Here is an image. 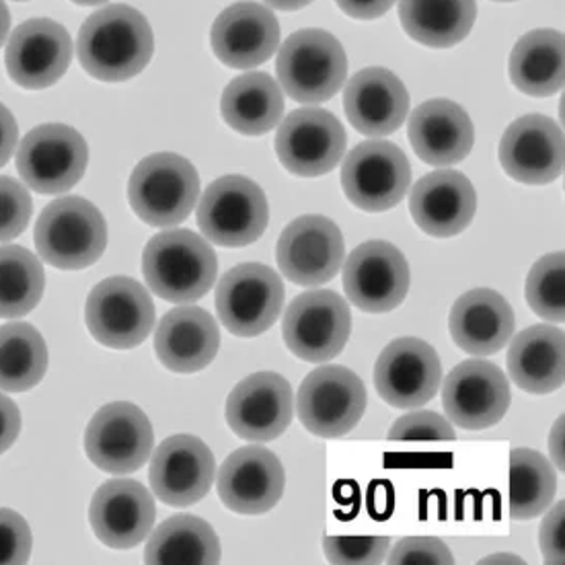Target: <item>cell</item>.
Instances as JSON below:
<instances>
[{
  "mask_svg": "<svg viewBox=\"0 0 565 565\" xmlns=\"http://www.w3.org/2000/svg\"><path fill=\"white\" fill-rule=\"evenodd\" d=\"M443 379L440 358L430 343L399 338L388 343L374 364V387L397 409H416L434 399Z\"/></svg>",
  "mask_w": 565,
  "mask_h": 565,
  "instance_id": "d6986e66",
  "label": "cell"
},
{
  "mask_svg": "<svg viewBox=\"0 0 565 565\" xmlns=\"http://www.w3.org/2000/svg\"><path fill=\"white\" fill-rule=\"evenodd\" d=\"M152 447V424L135 403H107L93 416L85 431L89 461L111 476H130L142 469Z\"/></svg>",
  "mask_w": 565,
  "mask_h": 565,
  "instance_id": "7c38bea8",
  "label": "cell"
},
{
  "mask_svg": "<svg viewBox=\"0 0 565 565\" xmlns=\"http://www.w3.org/2000/svg\"><path fill=\"white\" fill-rule=\"evenodd\" d=\"M47 371V345L30 323L0 328V388L23 393L40 385Z\"/></svg>",
  "mask_w": 565,
  "mask_h": 565,
  "instance_id": "8d00e7d4",
  "label": "cell"
},
{
  "mask_svg": "<svg viewBox=\"0 0 565 565\" xmlns=\"http://www.w3.org/2000/svg\"><path fill=\"white\" fill-rule=\"evenodd\" d=\"M76 4H83V7H95V4H102V2H107V0H73Z\"/></svg>",
  "mask_w": 565,
  "mask_h": 565,
  "instance_id": "db71d44e",
  "label": "cell"
},
{
  "mask_svg": "<svg viewBox=\"0 0 565 565\" xmlns=\"http://www.w3.org/2000/svg\"><path fill=\"white\" fill-rule=\"evenodd\" d=\"M498 2H512V0H498Z\"/></svg>",
  "mask_w": 565,
  "mask_h": 565,
  "instance_id": "11a10c76",
  "label": "cell"
},
{
  "mask_svg": "<svg viewBox=\"0 0 565 565\" xmlns=\"http://www.w3.org/2000/svg\"><path fill=\"white\" fill-rule=\"evenodd\" d=\"M76 50L83 68L93 78L119 83L149 66L154 38L140 11L128 4H111L85 21Z\"/></svg>",
  "mask_w": 565,
  "mask_h": 565,
  "instance_id": "6da1fadb",
  "label": "cell"
},
{
  "mask_svg": "<svg viewBox=\"0 0 565 565\" xmlns=\"http://www.w3.org/2000/svg\"><path fill=\"white\" fill-rule=\"evenodd\" d=\"M264 2H268L269 7L280 9V11H298L307 4H311L312 0H264Z\"/></svg>",
  "mask_w": 565,
  "mask_h": 565,
  "instance_id": "f907efd6",
  "label": "cell"
},
{
  "mask_svg": "<svg viewBox=\"0 0 565 565\" xmlns=\"http://www.w3.org/2000/svg\"><path fill=\"white\" fill-rule=\"evenodd\" d=\"M510 78L516 89L533 97H550L564 89V33L535 30L514 45Z\"/></svg>",
  "mask_w": 565,
  "mask_h": 565,
  "instance_id": "1f68e13d",
  "label": "cell"
},
{
  "mask_svg": "<svg viewBox=\"0 0 565 565\" xmlns=\"http://www.w3.org/2000/svg\"><path fill=\"white\" fill-rule=\"evenodd\" d=\"M292 416V387L278 372H255L243 379L226 399V424L238 438L249 443L280 438Z\"/></svg>",
  "mask_w": 565,
  "mask_h": 565,
  "instance_id": "e0dca14e",
  "label": "cell"
},
{
  "mask_svg": "<svg viewBox=\"0 0 565 565\" xmlns=\"http://www.w3.org/2000/svg\"><path fill=\"white\" fill-rule=\"evenodd\" d=\"M89 163L85 138L64 124L33 128L17 150V171L38 194H64L83 179Z\"/></svg>",
  "mask_w": 565,
  "mask_h": 565,
  "instance_id": "ba28073f",
  "label": "cell"
},
{
  "mask_svg": "<svg viewBox=\"0 0 565 565\" xmlns=\"http://www.w3.org/2000/svg\"><path fill=\"white\" fill-rule=\"evenodd\" d=\"M216 477V461L204 440L175 434L163 440L150 461V488L167 507H194L206 498Z\"/></svg>",
  "mask_w": 565,
  "mask_h": 565,
  "instance_id": "ac0fdd59",
  "label": "cell"
},
{
  "mask_svg": "<svg viewBox=\"0 0 565 565\" xmlns=\"http://www.w3.org/2000/svg\"><path fill=\"white\" fill-rule=\"evenodd\" d=\"M564 416L559 417L557 422H555V426H553V430H551L550 438V448H551V459L555 462V467L559 469V471H564L565 462H564Z\"/></svg>",
  "mask_w": 565,
  "mask_h": 565,
  "instance_id": "681fc988",
  "label": "cell"
},
{
  "mask_svg": "<svg viewBox=\"0 0 565 565\" xmlns=\"http://www.w3.org/2000/svg\"><path fill=\"white\" fill-rule=\"evenodd\" d=\"M508 372L516 387L547 395L564 387V329L533 326L521 331L508 350Z\"/></svg>",
  "mask_w": 565,
  "mask_h": 565,
  "instance_id": "4dcf8cb0",
  "label": "cell"
},
{
  "mask_svg": "<svg viewBox=\"0 0 565 565\" xmlns=\"http://www.w3.org/2000/svg\"><path fill=\"white\" fill-rule=\"evenodd\" d=\"M388 536H326L323 551L329 564L379 565L387 557Z\"/></svg>",
  "mask_w": 565,
  "mask_h": 565,
  "instance_id": "ab89813d",
  "label": "cell"
},
{
  "mask_svg": "<svg viewBox=\"0 0 565 565\" xmlns=\"http://www.w3.org/2000/svg\"><path fill=\"white\" fill-rule=\"evenodd\" d=\"M343 109L358 132L388 136L407 118L409 95L402 78L387 68H364L348 83Z\"/></svg>",
  "mask_w": 565,
  "mask_h": 565,
  "instance_id": "83f0119b",
  "label": "cell"
},
{
  "mask_svg": "<svg viewBox=\"0 0 565 565\" xmlns=\"http://www.w3.org/2000/svg\"><path fill=\"white\" fill-rule=\"evenodd\" d=\"M142 274L150 290L167 302H194L216 282L218 257L192 231H163L145 247Z\"/></svg>",
  "mask_w": 565,
  "mask_h": 565,
  "instance_id": "7a4b0ae2",
  "label": "cell"
},
{
  "mask_svg": "<svg viewBox=\"0 0 565 565\" xmlns=\"http://www.w3.org/2000/svg\"><path fill=\"white\" fill-rule=\"evenodd\" d=\"M565 502L551 508L547 516L543 519L539 541H541V553L545 562L551 565H564V541H565Z\"/></svg>",
  "mask_w": 565,
  "mask_h": 565,
  "instance_id": "f6af8a7d",
  "label": "cell"
},
{
  "mask_svg": "<svg viewBox=\"0 0 565 565\" xmlns=\"http://www.w3.org/2000/svg\"><path fill=\"white\" fill-rule=\"evenodd\" d=\"M31 531L25 519L0 508V565L25 564L30 559Z\"/></svg>",
  "mask_w": 565,
  "mask_h": 565,
  "instance_id": "ee69618b",
  "label": "cell"
},
{
  "mask_svg": "<svg viewBox=\"0 0 565 565\" xmlns=\"http://www.w3.org/2000/svg\"><path fill=\"white\" fill-rule=\"evenodd\" d=\"M343 290L360 311H393L407 297L409 266L402 252L387 241L362 243L345 262Z\"/></svg>",
  "mask_w": 565,
  "mask_h": 565,
  "instance_id": "9a60e30c",
  "label": "cell"
},
{
  "mask_svg": "<svg viewBox=\"0 0 565 565\" xmlns=\"http://www.w3.org/2000/svg\"><path fill=\"white\" fill-rule=\"evenodd\" d=\"M154 302L147 288L126 276H114L90 290L85 321L90 335L107 348L132 350L154 329Z\"/></svg>",
  "mask_w": 565,
  "mask_h": 565,
  "instance_id": "9c48e42d",
  "label": "cell"
},
{
  "mask_svg": "<svg viewBox=\"0 0 565 565\" xmlns=\"http://www.w3.org/2000/svg\"><path fill=\"white\" fill-rule=\"evenodd\" d=\"M512 402L507 374L493 362L465 360L455 366L443 388V407L465 430H486L507 416Z\"/></svg>",
  "mask_w": 565,
  "mask_h": 565,
  "instance_id": "ffe728a7",
  "label": "cell"
},
{
  "mask_svg": "<svg viewBox=\"0 0 565 565\" xmlns=\"http://www.w3.org/2000/svg\"><path fill=\"white\" fill-rule=\"evenodd\" d=\"M348 136L326 109L305 107L286 119L276 135V154L298 178H319L342 163Z\"/></svg>",
  "mask_w": 565,
  "mask_h": 565,
  "instance_id": "5bb4252c",
  "label": "cell"
},
{
  "mask_svg": "<svg viewBox=\"0 0 565 565\" xmlns=\"http://www.w3.org/2000/svg\"><path fill=\"white\" fill-rule=\"evenodd\" d=\"M345 15L354 19H379L385 15L388 9L395 4V0H335Z\"/></svg>",
  "mask_w": 565,
  "mask_h": 565,
  "instance_id": "7dc6e473",
  "label": "cell"
},
{
  "mask_svg": "<svg viewBox=\"0 0 565 565\" xmlns=\"http://www.w3.org/2000/svg\"><path fill=\"white\" fill-rule=\"evenodd\" d=\"M21 431V412L13 399L0 393V455L15 445Z\"/></svg>",
  "mask_w": 565,
  "mask_h": 565,
  "instance_id": "bcb514c9",
  "label": "cell"
},
{
  "mask_svg": "<svg viewBox=\"0 0 565 565\" xmlns=\"http://www.w3.org/2000/svg\"><path fill=\"white\" fill-rule=\"evenodd\" d=\"M557 491L555 469L539 450L514 448L510 452L508 514L512 521H533L551 507Z\"/></svg>",
  "mask_w": 565,
  "mask_h": 565,
  "instance_id": "d590c367",
  "label": "cell"
},
{
  "mask_svg": "<svg viewBox=\"0 0 565 565\" xmlns=\"http://www.w3.org/2000/svg\"><path fill=\"white\" fill-rule=\"evenodd\" d=\"M403 30L412 40L430 47L462 42L476 23V0H402Z\"/></svg>",
  "mask_w": 565,
  "mask_h": 565,
  "instance_id": "e575fe53",
  "label": "cell"
},
{
  "mask_svg": "<svg viewBox=\"0 0 565 565\" xmlns=\"http://www.w3.org/2000/svg\"><path fill=\"white\" fill-rule=\"evenodd\" d=\"M385 562L388 565H450L455 564V557L436 536H405Z\"/></svg>",
  "mask_w": 565,
  "mask_h": 565,
  "instance_id": "7bdbcfd3",
  "label": "cell"
},
{
  "mask_svg": "<svg viewBox=\"0 0 565 565\" xmlns=\"http://www.w3.org/2000/svg\"><path fill=\"white\" fill-rule=\"evenodd\" d=\"M210 44L231 68H254L268 62L280 45V23L264 4L237 2L216 17Z\"/></svg>",
  "mask_w": 565,
  "mask_h": 565,
  "instance_id": "d4e9b609",
  "label": "cell"
},
{
  "mask_svg": "<svg viewBox=\"0 0 565 565\" xmlns=\"http://www.w3.org/2000/svg\"><path fill=\"white\" fill-rule=\"evenodd\" d=\"M218 495L237 514H266L284 495L286 473L266 447H243L226 457L218 473Z\"/></svg>",
  "mask_w": 565,
  "mask_h": 565,
  "instance_id": "cb8c5ba5",
  "label": "cell"
},
{
  "mask_svg": "<svg viewBox=\"0 0 565 565\" xmlns=\"http://www.w3.org/2000/svg\"><path fill=\"white\" fill-rule=\"evenodd\" d=\"M409 142L424 163L448 167L469 157L476 130L461 105L448 99H431L417 105L409 118Z\"/></svg>",
  "mask_w": 565,
  "mask_h": 565,
  "instance_id": "4316f807",
  "label": "cell"
},
{
  "mask_svg": "<svg viewBox=\"0 0 565 565\" xmlns=\"http://www.w3.org/2000/svg\"><path fill=\"white\" fill-rule=\"evenodd\" d=\"M73 60L68 31L50 19H31L17 28L7 45V73L23 89L56 85Z\"/></svg>",
  "mask_w": 565,
  "mask_h": 565,
  "instance_id": "44dd1931",
  "label": "cell"
},
{
  "mask_svg": "<svg viewBox=\"0 0 565 565\" xmlns=\"http://www.w3.org/2000/svg\"><path fill=\"white\" fill-rule=\"evenodd\" d=\"M276 71L288 97L300 104H323L342 89L348 58L328 31L302 30L284 42Z\"/></svg>",
  "mask_w": 565,
  "mask_h": 565,
  "instance_id": "5b68a950",
  "label": "cell"
},
{
  "mask_svg": "<svg viewBox=\"0 0 565 565\" xmlns=\"http://www.w3.org/2000/svg\"><path fill=\"white\" fill-rule=\"evenodd\" d=\"M17 138H19V130H17L15 118L4 105L0 104V167L9 163V159L13 157Z\"/></svg>",
  "mask_w": 565,
  "mask_h": 565,
  "instance_id": "c3c4849f",
  "label": "cell"
},
{
  "mask_svg": "<svg viewBox=\"0 0 565 565\" xmlns=\"http://www.w3.org/2000/svg\"><path fill=\"white\" fill-rule=\"evenodd\" d=\"M364 409L366 388L362 379L340 364L315 369L298 388V419L319 438H340L354 430Z\"/></svg>",
  "mask_w": 565,
  "mask_h": 565,
  "instance_id": "52a82bcc",
  "label": "cell"
},
{
  "mask_svg": "<svg viewBox=\"0 0 565 565\" xmlns=\"http://www.w3.org/2000/svg\"><path fill=\"white\" fill-rule=\"evenodd\" d=\"M221 541L209 522L178 514L157 526L145 550L149 565H214L221 562Z\"/></svg>",
  "mask_w": 565,
  "mask_h": 565,
  "instance_id": "836d02e7",
  "label": "cell"
},
{
  "mask_svg": "<svg viewBox=\"0 0 565 565\" xmlns=\"http://www.w3.org/2000/svg\"><path fill=\"white\" fill-rule=\"evenodd\" d=\"M564 132L553 119L531 114L510 124L500 142V163L526 185H545L564 175Z\"/></svg>",
  "mask_w": 565,
  "mask_h": 565,
  "instance_id": "603a6c76",
  "label": "cell"
},
{
  "mask_svg": "<svg viewBox=\"0 0 565 565\" xmlns=\"http://www.w3.org/2000/svg\"><path fill=\"white\" fill-rule=\"evenodd\" d=\"M200 175L194 164L175 152H157L136 164L128 200L136 216L150 226H175L195 209Z\"/></svg>",
  "mask_w": 565,
  "mask_h": 565,
  "instance_id": "3957f363",
  "label": "cell"
},
{
  "mask_svg": "<svg viewBox=\"0 0 565 565\" xmlns=\"http://www.w3.org/2000/svg\"><path fill=\"white\" fill-rule=\"evenodd\" d=\"M284 292L282 280L274 269L264 264H241L218 282V319L237 338H257L280 319Z\"/></svg>",
  "mask_w": 565,
  "mask_h": 565,
  "instance_id": "30bf717a",
  "label": "cell"
},
{
  "mask_svg": "<svg viewBox=\"0 0 565 565\" xmlns=\"http://www.w3.org/2000/svg\"><path fill=\"white\" fill-rule=\"evenodd\" d=\"M493 562H510V564H522L521 557L516 555H491L488 559H483V564H493Z\"/></svg>",
  "mask_w": 565,
  "mask_h": 565,
  "instance_id": "f5cc1de1",
  "label": "cell"
},
{
  "mask_svg": "<svg viewBox=\"0 0 565 565\" xmlns=\"http://www.w3.org/2000/svg\"><path fill=\"white\" fill-rule=\"evenodd\" d=\"M221 111L224 121L238 135H266L282 118V90L266 73L238 76L224 89Z\"/></svg>",
  "mask_w": 565,
  "mask_h": 565,
  "instance_id": "d6a6232c",
  "label": "cell"
},
{
  "mask_svg": "<svg viewBox=\"0 0 565 565\" xmlns=\"http://www.w3.org/2000/svg\"><path fill=\"white\" fill-rule=\"evenodd\" d=\"M565 255H545L536 262L526 278V302L541 319L551 323L565 321Z\"/></svg>",
  "mask_w": 565,
  "mask_h": 565,
  "instance_id": "f35d334b",
  "label": "cell"
},
{
  "mask_svg": "<svg viewBox=\"0 0 565 565\" xmlns=\"http://www.w3.org/2000/svg\"><path fill=\"white\" fill-rule=\"evenodd\" d=\"M455 438L457 431L447 417L438 416L434 412L405 414L388 430V440L393 443H443Z\"/></svg>",
  "mask_w": 565,
  "mask_h": 565,
  "instance_id": "60d3db41",
  "label": "cell"
},
{
  "mask_svg": "<svg viewBox=\"0 0 565 565\" xmlns=\"http://www.w3.org/2000/svg\"><path fill=\"white\" fill-rule=\"evenodd\" d=\"M448 328L462 352L471 356H491L510 342L516 319L500 292L476 288L455 302Z\"/></svg>",
  "mask_w": 565,
  "mask_h": 565,
  "instance_id": "f1b7e54d",
  "label": "cell"
},
{
  "mask_svg": "<svg viewBox=\"0 0 565 565\" xmlns=\"http://www.w3.org/2000/svg\"><path fill=\"white\" fill-rule=\"evenodd\" d=\"M221 329L200 307H179L167 312L157 333L154 350L164 369L192 374L204 371L218 354Z\"/></svg>",
  "mask_w": 565,
  "mask_h": 565,
  "instance_id": "f546056e",
  "label": "cell"
},
{
  "mask_svg": "<svg viewBox=\"0 0 565 565\" xmlns=\"http://www.w3.org/2000/svg\"><path fill=\"white\" fill-rule=\"evenodd\" d=\"M35 247L54 268H89L107 247L104 214L85 198H58L38 218Z\"/></svg>",
  "mask_w": 565,
  "mask_h": 565,
  "instance_id": "277c9868",
  "label": "cell"
},
{
  "mask_svg": "<svg viewBox=\"0 0 565 565\" xmlns=\"http://www.w3.org/2000/svg\"><path fill=\"white\" fill-rule=\"evenodd\" d=\"M9 30H11V13H9L4 0H0V47L4 44Z\"/></svg>",
  "mask_w": 565,
  "mask_h": 565,
  "instance_id": "816d5d0a",
  "label": "cell"
},
{
  "mask_svg": "<svg viewBox=\"0 0 565 565\" xmlns=\"http://www.w3.org/2000/svg\"><path fill=\"white\" fill-rule=\"evenodd\" d=\"M342 231L326 216H300L278 238L276 262L284 278L298 286H321L342 268Z\"/></svg>",
  "mask_w": 565,
  "mask_h": 565,
  "instance_id": "2e32d148",
  "label": "cell"
},
{
  "mask_svg": "<svg viewBox=\"0 0 565 565\" xmlns=\"http://www.w3.org/2000/svg\"><path fill=\"white\" fill-rule=\"evenodd\" d=\"M268 198L243 175H226L210 183L198 204V226L214 245L245 247L266 233Z\"/></svg>",
  "mask_w": 565,
  "mask_h": 565,
  "instance_id": "8992f818",
  "label": "cell"
},
{
  "mask_svg": "<svg viewBox=\"0 0 565 565\" xmlns=\"http://www.w3.org/2000/svg\"><path fill=\"white\" fill-rule=\"evenodd\" d=\"M31 195L23 183L0 178V241L19 237L31 221Z\"/></svg>",
  "mask_w": 565,
  "mask_h": 565,
  "instance_id": "b9f144b4",
  "label": "cell"
},
{
  "mask_svg": "<svg viewBox=\"0 0 565 565\" xmlns=\"http://www.w3.org/2000/svg\"><path fill=\"white\" fill-rule=\"evenodd\" d=\"M154 498L135 479H109L95 491L89 521L95 536L111 550H132L150 535Z\"/></svg>",
  "mask_w": 565,
  "mask_h": 565,
  "instance_id": "7402d4cb",
  "label": "cell"
},
{
  "mask_svg": "<svg viewBox=\"0 0 565 565\" xmlns=\"http://www.w3.org/2000/svg\"><path fill=\"white\" fill-rule=\"evenodd\" d=\"M350 331V307L333 290L302 292L284 312V342L305 362H329L342 354Z\"/></svg>",
  "mask_w": 565,
  "mask_h": 565,
  "instance_id": "8fae6325",
  "label": "cell"
},
{
  "mask_svg": "<svg viewBox=\"0 0 565 565\" xmlns=\"http://www.w3.org/2000/svg\"><path fill=\"white\" fill-rule=\"evenodd\" d=\"M477 210L471 181L459 171L443 169L417 181L409 198V212L417 226L430 237L461 235Z\"/></svg>",
  "mask_w": 565,
  "mask_h": 565,
  "instance_id": "484cf974",
  "label": "cell"
},
{
  "mask_svg": "<svg viewBox=\"0 0 565 565\" xmlns=\"http://www.w3.org/2000/svg\"><path fill=\"white\" fill-rule=\"evenodd\" d=\"M412 183V167L399 147L385 140L358 145L342 167L345 198L364 212H385L402 202Z\"/></svg>",
  "mask_w": 565,
  "mask_h": 565,
  "instance_id": "4fadbf2b",
  "label": "cell"
},
{
  "mask_svg": "<svg viewBox=\"0 0 565 565\" xmlns=\"http://www.w3.org/2000/svg\"><path fill=\"white\" fill-rule=\"evenodd\" d=\"M44 286V266L35 255L15 245L0 247V317L15 319L33 311Z\"/></svg>",
  "mask_w": 565,
  "mask_h": 565,
  "instance_id": "74e56055",
  "label": "cell"
}]
</instances>
